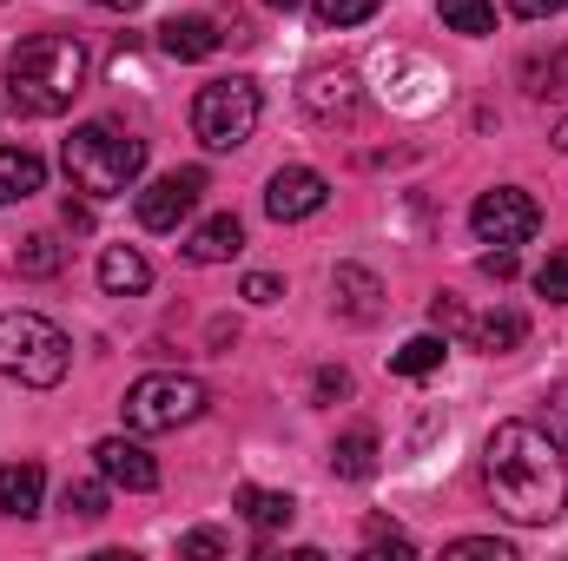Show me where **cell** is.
I'll return each instance as SVG.
<instances>
[{"label":"cell","instance_id":"484cf974","mask_svg":"<svg viewBox=\"0 0 568 561\" xmlns=\"http://www.w3.org/2000/svg\"><path fill=\"white\" fill-rule=\"evenodd\" d=\"M311 13H317V27H364L377 13V0H311Z\"/></svg>","mask_w":568,"mask_h":561},{"label":"cell","instance_id":"9a60e30c","mask_svg":"<svg viewBox=\"0 0 568 561\" xmlns=\"http://www.w3.org/2000/svg\"><path fill=\"white\" fill-rule=\"evenodd\" d=\"M40 496H47V469L40 462H0V516H40Z\"/></svg>","mask_w":568,"mask_h":561},{"label":"cell","instance_id":"ab89813d","mask_svg":"<svg viewBox=\"0 0 568 561\" xmlns=\"http://www.w3.org/2000/svg\"><path fill=\"white\" fill-rule=\"evenodd\" d=\"M272 7H284V13H291V7H297V0H272Z\"/></svg>","mask_w":568,"mask_h":561},{"label":"cell","instance_id":"e575fe53","mask_svg":"<svg viewBox=\"0 0 568 561\" xmlns=\"http://www.w3.org/2000/svg\"><path fill=\"white\" fill-rule=\"evenodd\" d=\"M516 20H549V13H568V0H509Z\"/></svg>","mask_w":568,"mask_h":561},{"label":"cell","instance_id":"cb8c5ba5","mask_svg":"<svg viewBox=\"0 0 568 561\" xmlns=\"http://www.w3.org/2000/svg\"><path fill=\"white\" fill-rule=\"evenodd\" d=\"M556 80H568V53H549V60L536 53V60H523V86H529L536 100H549V93H562Z\"/></svg>","mask_w":568,"mask_h":561},{"label":"cell","instance_id":"6da1fadb","mask_svg":"<svg viewBox=\"0 0 568 561\" xmlns=\"http://www.w3.org/2000/svg\"><path fill=\"white\" fill-rule=\"evenodd\" d=\"M483 476L509 522L542 529L568 509V456L542 422H496L483 442Z\"/></svg>","mask_w":568,"mask_h":561},{"label":"cell","instance_id":"836d02e7","mask_svg":"<svg viewBox=\"0 0 568 561\" xmlns=\"http://www.w3.org/2000/svg\"><path fill=\"white\" fill-rule=\"evenodd\" d=\"M245 297H252V304H278L284 284L272 278V272H252V278H245Z\"/></svg>","mask_w":568,"mask_h":561},{"label":"cell","instance_id":"7402d4cb","mask_svg":"<svg viewBox=\"0 0 568 561\" xmlns=\"http://www.w3.org/2000/svg\"><path fill=\"white\" fill-rule=\"evenodd\" d=\"M436 13L449 33H469V40L496 33V0H436Z\"/></svg>","mask_w":568,"mask_h":561},{"label":"cell","instance_id":"e0dca14e","mask_svg":"<svg viewBox=\"0 0 568 561\" xmlns=\"http://www.w3.org/2000/svg\"><path fill=\"white\" fill-rule=\"evenodd\" d=\"M100 284H106L113 297H140L145 284H152L145 252H133V245H106V252H100Z\"/></svg>","mask_w":568,"mask_h":561},{"label":"cell","instance_id":"83f0119b","mask_svg":"<svg viewBox=\"0 0 568 561\" xmlns=\"http://www.w3.org/2000/svg\"><path fill=\"white\" fill-rule=\"evenodd\" d=\"M364 549H371V555H384V549H397V555H417V542H410L397 522H384V516H371V522H364Z\"/></svg>","mask_w":568,"mask_h":561},{"label":"cell","instance_id":"f1b7e54d","mask_svg":"<svg viewBox=\"0 0 568 561\" xmlns=\"http://www.w3.org/2000/svg\"><path fill=\"white\" fill-rule=\"evenodd\" d=\"M443 555H456V561H516V549L496 542V536H463V542H449Z\"/></svg>","mask_w":568,"mask_h":561},{"label":"cell","instance_id":"277c9868","mask_svg":"<svg viewBox=\"0 0 568 561\" xmlns=\"http://www.w3.org/2000/svg\"><path fill=\"white\" fill-rule=\"evenodd\" d=\"M73 364V344L53 317L40 310H0V377L27 384V390H53Z\"/></svg>","mask_w":568,"mask_h":561},{"label":"cell","instance_id":"8d00e7d4","mask_svg":"<svg viewBox=\"0 0 568 561\" xmlns=\"http://www.w3.org/2000/svg\"><path fill=\"white\" fill-rule=\"evenodd\" d=\"M67 225H73V232H87V225H93V205H80V198H67Z\"/></svg>","mask_w":568,"mask_h":561},{"label":"cell","instance_id":"ffe728a7","mask_svg":"<svg viewBox=\"0 0 568 561\" xmlns=\"http://www.w3.org/2000/svg\"><path fill=\"white\" fill-rule=\"evenodd\" d=\"M60 265H67V252H60L53 232H33V238L13 245V272H20V278H53Z\"/></svg>","mask_w":568,"mask_h":561},{"label":"cell","instance_id":"1f68e13d","mask_svg":"<svg viewBox=\"0 0 568 561\" xmlns=\"http://www.w3.org/2000/svg\"><path fill=\"white\" fill-rule=\"evenodd\" d=\"M542 429H549V436H556V442L568 449V384H556V390H549V410H542Z\"/></svg>","mask_w":568,"mask_h":561},{"label":"cell","instance_id":"d6a6232c","mask_svg":"<svg viewBox=\"0 0 568 561\" xmlns=\"http://www.w3.org/2000/svg\"><path fill=\"white\" fill-rule=\"evenodd\" d=\"M516 272H523V265H516V245H496V252H483V278L509 284Z\"/></svg>","mask_w":568,"mask_h":561},{"label":"cell","instance_id":"9c48e42d","mask_svg":"<svg viewBox=\"0 0 568 561\" xmlns=\"http://www.w3.org/2000/svg\"><path fill=\"white\" fill-rule=\"evenodd\" d=\"M297 100H304V113H311L317 126H351V120L364 113V86H357V73H344V67H317V73L297 86Z\"/></svg>","mask_w":568,"mask_h":561},{"label":"cell","instance_id":"30bf717a","mask_svg":"<svg viewBox=\"0 0 568 561\" xmlns=\"http://www.w3.org/2000/svg\"><path fill=\"white\" fill-rule=\"evenodd\" d=\"M324 205H331V178L311 172V165H278L272 185H265V212H272L278 225H297V218H311V212H324Z\"/></svg>","mask_w":568,"mask_h":561},{"label":"cell","instance_id":"d6986e66","mask_svg":"<svg viewBox=\"0 0 568 561\" xmlns=\"http://www.w3.org/2000/svg\"><path fill=\"white\" fill-rule=\"evenodd\" d=\"M239 516L258 529V536H278V529H291V516H297V502L284 496V489H239Z\"/></svg>","mask_w":568,"mask_h":561},{"label":"cell","instance_id":"8992f818","mask_svg":"<svg viewBox=\"0 0 568 561\" xmlns=\"http://www.w3.org/2000/svg\"><path fill=\"white\" fill-rule=\"evenodd\" d=\"M205 384L199 377H179V370H152V377H140L133 390H126V429L133 436H159V429H185V422L205 417Z\"/></svg>","mask_w":568,"mask_h":561},{"label":"cell","instance_id":"74e56055","mask_svg":"<svg viewBox=\"0 0 568 561\" xmlns=\"http://www.w3.org/2000/svg\"><path fill=\"white\" fill-rule=\"evenodd\" d=\"M93 7H106V13H133L140 0H93Z\"/></svg>","mask_w":568,"mask_h":561},{"label":"cell","instance_id":"5bb4252c","mask_svg":"<svg viewBox=\"0 0 568 561\" xmlns=\"http://www.w3.org/2000/svg\"><path fill=\"white\" fill-rule=\"evenodd\" d=\"M239 252H245V225H239L232 212L205 218V225L185 238V258H192V265H225V258H239Z\"/></svg>","mask_w":568,"mask_h":561},{"label":"cell","instance_id":"7a4b0ae2","mask_svg":"<svg viewBox=\"0 0 568 561\" xmlns=\"http://www.w3.org/2000/svg\"><path fill=\"white\" fill-rule=\"evenodd\" d=\"M87 93V47L80 33H27L13 53H7V106L20 120H60L73 100Z\"/></svg>","mask_w":568,"mask_h":561},{"label":"cell","instance_id":"7c38bea8","mask_svg":"<svg viewBox=\"0 0 568 561\" xmlns=\"http://www.w3.org/2000/svg\"><path fill=\"white\" fill-rule=\"evenodd\" d=\"M331 310H337L344 324H377V317H384V284H377V272L337 265V272H331Z\"/></svg>","mask_w":568,"mask_h":561},{"label":"cell","instance_id":"44dd1931","mask_svg":"<svg viewBox=\"0 0 568 561\" xmlns=\"http://www.w3.org/2000/svg\"><path fill=\"white\" fill-rule=\"evenodd\" d=\"M469 337H476V350H489V357H503V350H516V344L529 337V317H523V310H496V317H483V324H469Z\"/></svg>","mask_w":568,"mask_h":561},{"label":"cell","instance_id":"5b68a950","mask_svg":"<svg viewBox=\"0 0 568 561\" xmlns=\"http://www.w3.org/2000/svg\"><path fill=\"white\" fill-rule=\"evenodd\" d=\"M258 113H265L258 86H252L245 73H232V80L199 86V100H192V133H199L205 152H239V145L258 133Z\"/></svg>","mask_w":568,"mask_h":561},{"label":"cell","instance_id":"8fae6325","mask_svg":"<svg viewBox=\"0 0 568 561\" xmlns=\"http://www.w3.org/2000/svg\"><path fill=\"white\" fill-rule=\"evenodd\" d=\"M93 462H100V476H106L113 489H133V496L159 489V462L145 456V442H133V436H106V442H93Z\"/></svg>","mask_w":568,"mask_h":561},{"label":"cell","instance_id":"3957f363","mask_svg":"<svg viewBox=\"0 0 568 561\" xmlns=\"http://www.w3.org/2000/svg\"><path fill=\"white\" fill-rule=\"evenodd\" d=\"M60 165H67L73 192H87V198H120V192L145 172V140L106 126V120H93V126H73V140L60 145Z\"/></svg>","mask_w":568,"mask_h":561},{"label":"cell","instance_id":"d4e9b609","mask_svg":"<svg viewBox=\"0 0 568 561\" xmlns=\"http://www.w3.org/2000/svg\"><path fill=\"white\" fill-rule=\"evenodd\" d=\"M60 509H67V516H87V522L106 516V476H100V482H67V489H60Z\"/></svg>","mask_w":568,"mask_h":561},{"label":"cell","instance_id":"ba28073f","mask_svg":"<svg viewBox=\"0 0 568 561\" xmlns=\"http://www.w3.org/2000/svg\"><path fill=\"white\" fill-rule=\"evenodd\" d=\"M199 192H205V172H199V165L152 178V185L140 192V225L145 232H179V218H192Z\"/></svg>","mask_w":568,"mask_h":561},{"label":"cell","instance_id":"d590c367","mask_svg":"<svg viewBox=\"0 0 568 561\" xmlns=\"http://www.w3.org/2000/svg\"><path fill=\"white\" fill-rule=\"evenodd\" d=\"M185 555H225V536H212V529H192V536H185Z\"/></svg>","mask_w":568,"mask_h":561},{"label":"cell","instance_id":"4dcf8cb0","mask_svg":"<svg viewBox=\"0 0 568 561\" xmlns=\"http://www.w3.org/2000/svg\"><path fill=\"white\" fill-rule=\"evenodd\" d=\"M337 397H351V377H344V370H331V364H324V370H317V377H311V404H337Z\"/></svg>","mask_w":568,"mask_h":561},{"label":"cell","instance_id":"f546056e","mask_svg":"<svg viewBox=\"0 0 568 561\" xmlns=\"http://www.w3.org/2000/svg\"><path fill=\"white\" fill-rule=\"evenodd\" d=\"M429 324H436L443 337H456V330H469V317H463V304H456V297H429Z\"/></svg>","mask_w":568,"mask_h":561},{"label":"cell","instance_id":"603a6c76","mask_svg":"<svg viewBox=\"0 0 568 561\" xmlns=\"http://www.w3.org/2000/svg\"><path fill=\"white\" fill-rule=\"evenodd\" d=\"M443 357H449V344H443V337H410L404 350H390V370H397V377H436V370H443Z\"/></svg>","mask_w":568,"mask_h":561},{"label":"cell","instance_id":"52a82bcc","mask_svg":"<svg viewBox=\"0 0 568 561\" xmlns=\"http://www.w3.org/2000/svg\"><path fill=\"white\" fill-rule=\"evenodd\" d=\"M469 225H476V238H483V245H529V238H536V225H542V205H536L529 192H516V185H496V192H483V198H476Z\"/></svg>","mask_w":568,"mask_h":561},{"label":"cell","instance_id":"ac0fdd59","mask_svg":"<svg viewBox=\"0 0 568 561\" xmlns=\"http://www.w3.org/2000/svg\"><path fill=\"white\" fill-rule=\"evenodd\" d=\"M331 469L344 476V482H371L377 476V429H344L337 436V449H331Z\"/></svg>","mask_w":568,"mask_h":561},{"label":"cell","instance_id":"4fadbf2b","mask_svg":"<svg viewBox=\"0 0 568 561\" xmlns=\"http://www.w3.org/2000/svg\"><path fill=\"white\" fill-rule=\"evenodd\" d=\"M219 40H225V33H219L205 13H172V20L159 27V47H165L172 60H212Z\"/></svg>","mask_w":568,"mask_h":561},{"label":"cell","instance_id":"4316f807","mask_svg":"<svg viewBox=\"0 0 568 561\" xmlns=\"http://www.w3.org/2000/svg\"><path fill=\"white\" fill-rule=\"evenodd\" d=\"M536 290H542L549 304H568V245H556V252L536 265Z\"/></svg>","mask_w":568,"mask_h":561},{"label":"cell","instance_id":"2e32d148","mask_svg":"<svg viewBox=\"0 0 568 561\" xmlns=\"http://www.w3.org/2000/svg\"><path fill=\"white\" fill-rule=\"evenodd\" d=\"M47 185V159L27 145H0V205H20Z\"/></svg>","mask_w":568,"mask_h":561},{"label":"cell","instance_id":"f35d334b","mask_svg":"<svg viewBox=\"0 0 568 561\" xmlns=\"http://www.w3.org/2000/svg\"><path fill=\"white\" fill-rule=\"evenodd\" d=\"M556 145H562V152H568V113H562V120H556Z\"/></svg>","mask_w":568,"mask_h":561}]
</instances>
